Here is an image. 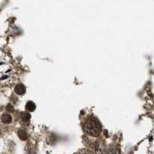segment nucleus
<instances>
[{
	"label": "nucleus",
	"instance_id": "7",
	"mask_svg": "<svg viewBox=\"0 0 154 154\" xmlns=\"http://www.w3.org/2000/svg\"><path fill=\"white\" fill-rule=\"evenodd\" d=\"M21 115H22L21 118L23 119V120L24 121V122L29 121L30 119V118H31V116H30L28 112H22Z\"/></svg>",
	"mask_w": 154,
	"mask_h": 154
},
{
	"label": "nucleus",
	"instance_id": "2",
	"mask_svg": "<svg viewBox=\"0 0 154 154\" xmlns=\"http://www.w3.org/2000/svg\"><path fill=\"white\" fill-rule=\"evenodd\" d=\"M1 120H2V123H5V124H9V123H12V118L11 116V115H9L7 112H4L2 115V117H1Z\"/></svg>",
	"mask_w": 154,
	"mask_h": 154
},
{
	"label": "nucleus",
	"instance_id": "5",
	"mask_svg": "<svg viewBox=\"0 0 154 154\" xmlns=\"http://www.w3.org/2000/svg\"><path fill=\"white\" fill-rule=\"evenodd\" d=\"M26 110L28 112H33L36 109V106H35V104L32 101H29L26 103Z\"/></svg>",
	"mask_w": 154,
	"mask_h": 154
},
{
	"label": "nucleus",
	"instance_id": "4",
	"mask_svg": "<svg viewBox=\"0 0 154 154\" xmlns=\"http://www.w3.org/2000/svg\"><path fill=\"white\" fill-rule=\"evenodd\" d=\"M106 154H120V149L117 146H111L107 149Z\"/></svg>",
	"mask_w": 154,
	"mask_h": 154
},
{
	"label": "nucleus",
	"instance_id": "8",
	"mask_svg": "<svg viewBox=\"0 0 154 154\" xmlns=\"http://www.w3.org/2000/svg\"><path fill=\"white\" fill-rule=\"evenodd\" d=\"M81 154H93V153H91V152H82V153H81Z\"/></svg>",
	"mask_w": 154,
	"mask_h": 154
},
{
	"label": "nucleus",
	"instance_id": "3",
	"mask_svg": "<svg viewBox=\"0 0 154 154\" xmlns=\"http://www.w3.org/2000/svg\"><path fill=\"white\" fill-rule=\"evenodd\" d=\"M15 92L17 93L18 95H23L26 93V87L22 83H19L15 87Z\"/></svg>",
	"mask_w": 154,
	"mask_h": 154
},
{
	"label": "nucleus",
	"instance_id": "6",
	"mask_svg": "<svg viewBox=\"0 0 154 154\" xmlns=\"http://www.w3.org/2000/svg\"><path fill=\"white\" fill-rule=\"evenodd\" d=\"M18 136L22 140H26L28 138V134H27L26 131L24 130V129H20V130L18 131Z\"/></svg>",
	"mask_w": 154,
	"mask_h": 154
},
{
	"label": "nucleus",
	"instance_id": "1",
	"mask_svg": "<svg viewBox=\"0 0 154 154\" xmlns=\"http://www.w3.org/2000/svg\"><path fill=\"white\" fill-rule=\"evenodd\" d=\"M82 126L83 131L91 137H99L102 132L101 123L93 115H89L85 118L82 121Z\"/></svg>",
	"mask_w": 154,
	"mask_h": 154
}]
</instances>
